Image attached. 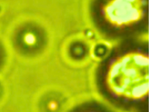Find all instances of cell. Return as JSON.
<instances>
[{
  "instance_id": "cell-1",
  "label": "cell",
  "mask_w": 149,
  "mask_h": 112,
  "mask_svg": "<svg viewBox=\"0 0 149 112\" xmlns=\"http://www.w3.org/2000/svg\"><path fill=\"white\" fill-rule=\"evenodd\" d=\"M148 60L141 56L127 57L117 63L111 72V83L118 93L134 97L148 90Z\"/></svg>"
}]
</instances>
